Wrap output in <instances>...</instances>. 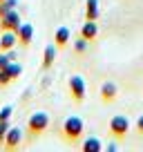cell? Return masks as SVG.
<instances>
[{
	"label": "cell",
	"mask_w": 143,
	"mask_h": 152,
	"mask_svg": "<svg viewBox=\"0 0 143 152\" xmlns=\"http://www.w3.org/2000/svg\"><path fill=\"white\" fill-rule=\"evenodd\" d=\"M16 38H18V45H23V47H29L34 40V27L29 23H23L18 29H16Z\"/></svg>",
	"instance_id": "7"
},
{
	"label": "cell",
	"mask_w": 143,
	"mask_h": 152,
	"mask_svg": "<svg viewBox=\"0 0 143 152\" xmlns=\"http://www.w3.org/2000/svg\"><path fill=\"white\" fill-rule=\"evenodd\" d=\"M69 38H72V31L67 27H58L56 31H54V45H56L58 49H65L67 45H69Z\"/></svg>",
	"instance_id": "9"
},
{
	"label": "cell",
	"mask_w": 143,
	"mask_h": 152,
	"mask_svg": "<svg viewBox=\"0 0 143 152\" xmlns=\"http://www.w3.org/2000/svg\"><path fill=\"white\" fill-rule=\"evenodd\" d=\"M0 52H2V47H0Z\"/></svg>",
	"instance_id": "25"
},
{
	"label": "cell",
	"mask_w": 143,
	"mask_h": 152,
	"mask_svg": "<svg viewBox=\"0 0 143 152\" xmlns=\"http://www.w3.org/2000/svg\"><path fill=\"white\" fill-rule=\"evenodd\" d=\"M16 43H18L16 31H2V36H0V47H2V52H9V49H14Z\"/></svg>",
	"instance_id": "12"
},
{
	"label": "cell",
	"mask_w": 143,
	"mask_h": 152,
	"mask_svg": "<svg viewBox=\"0 0 143 152\" xmlns=\"http://www.w3.org/2000/svg\"><path fill=\"white\" fill-rule=\"evenodd\" d=\"M103 150H107V152H116V150H119V145H116V143H110V145L103 148Z\"/></svg>",
	"instance_id": "24"
},
{
	"label": "cell",
	"mask_w": 143,
	"mask_h": 152,
	"mask_svg": "<svg viewBox=\"0 0 143 152\" xmlns=\"http://www.w3.org/2000/svg\"><path fill=\"white\" fill-rule=\"evenodd\" d=\"M134 125H136V132H139V134H143V114L136 119V123H134Z\"/></svg>",
	"instance_id": "22"
},
{
	"label": "cell",
	"mask_w": 143,
	"mask_h": 152,
	"mask_svg": "<svg viewBox=\"0 0 143 152\" xmlns=\"http://www.w3.org/2000/svg\"><path fill=\"white\" fill-rule=\"evenodd\" d=\"M74 52H76V54H85L87 52V40H85V38L78 36L76 40H74Z\"/></svg>",
	"instance_id": "17"
},
{
	"label": "cell",
	"mask_w": 143,
	"mask_h": 152,
	"mask_svg": "<svg viewBox=\"0 0 143 152\" xmlns=\"http://www.w3.org/2000/svg\"><path fill=\"white\" fill-rule=\"evenodd\" d=\"M98 18V0H85V20Z\"/></svg>",
	"instance_id": "14"
},
{
	"label": "cell",
	"mask_w": 143,
	"mask_h": 152,
	"mask_svg": "<svg viewBox=\"0 0 143 152\" xmlns=\"http://www.w3.org/2000/svg\"><path fill=\"white\" fill-rule=\"evenodd\" d=\"M116 94H119V87L112 81H105L103 85H101V101H103V103H112V101L116 99Z\"/></svg>",
	"instance_id": "8"
},
{
	"label": "cell",
	"mask_w": 143,
	"mask_h": 152,
	"mask_svg": "<svg viewBox=\"0 0 143 152\" xmlns=\"http://www.w3.org/2000/svg\"><path fill=\"white\" fill-rule=\"evenodd\" d=\"M7 72H9V76H11V81H18L20 76H23V67L18 65V63H9V65H7Z\"/></svg>",
	"instance_id": "16"
},
{
	"label": "cell",
	"mask_w": 143,
	"mask_h": 152,
	"mask_svg": "<svg viewBox=\"0 0 143 152\" xmlns=\"http://www.w3.org/2000/svg\"><path fill=\"white\" fill-rule=\"evenodd\" d=\"M7 130H9V121H0V148H2V143H5Z\"/></svg>",
	"instance_id": "19"
},
{
	"label": "cell",
	"mask_w": 143,
	"mask_h": 152,
	"mask_svg": "<svg viewBox=\"0 0 143 152\" xmlns=\"http://www.w3.org/2000/svg\"><path fill=\"white\" fill-rule=\"evenodd\" d=\"M11 114H14V107H11V105L2 107V110H0V121H9V119H11Z\"/></svg>",
	"instance_id": "20"
},
{
	"label": "cell",
	"mask_w": 143,
	"mask_h": 152,
	"mask_svg": "<svg viewBox=\"0 0 143 152\" xmlns=\"http://www.w3.org/2000/svg\"><path fill=\"white\" fill-rule=\"evenodd\" d=\"M20 143H23V130H20V128H9V130H7V137H5L2 148H5L7 152H14V150L20 148Z\"/></svg>",
	"instance_id": "6"
},
{
	"label": "cell",
	"mask_w": 143,
	"mask_h": 152,
	"mask_svg": "<svg viewBox=\"0 0 143 152\" xmlns=\"http://www.w3.org/2000/svg\"><path fill=\"white\" fill-rule=\"evenodd\" d=\"M7 56H9V61H11V63H14V61H16V58H18V54H16V52H14V49H9V52H7Z\"/></svg>",
	"instance_id": "23"
},
{
	"label": "cell",
	"mask_w": 143,
	"mask_h": 152,
	"mask_svg": "<svg viewBox=\"0 0 143 152\" xmlns=\"http://www.w3.org/2000/svg\"><path fill=\"white\" fill-rule=\"evenodd\" d=\"M49 128V114L47 112H34L27 121V134L29 139H36Z\"/></svg>",
	"instance_id": "2"
},
{
	"label": "cell",
	"mask_w": 143,
	"mask_h": 152,
	"mask_svg": "<svg viewBox=\"0 0 143 152\" xmlns=\"http://www.w3.org/2000/svg\"><path fill=\"white\" fill-rule=\"evenodd\" d=\"M110 132L114 139H123L130 132V119L125 114H114L110 119Z\"/></svg>",
	"instance_id": "3"
},
{
	"label": "cell",
	"mask_w": 143,
	"mask_h": 152,
	"mask_svg": "<svg viewBox=\"0 0 143 152\" xmlns=\"http://www.w3.org/2000/svg\"><path fill=\"white\" fill-rule=\"evenodd\" d=\"M96 36H98V25H96V20H85L83 27H81V38H85L87 43H92Z\"/></svg>",
	"instance_id": "10"
},
{
	"label": "cell",
	"mask_w": 143,
	"mask_h": 152,
	"mask_svg": "<svg viewBox=\"0 0 143 152\" xmlns=\"http://www.w3.org/2000/svg\"><path fill=\"white\" fill-rule=\"evenodd\" d=\"M9 56H7V52H0V69H7V65H9Z\"/></svg>",
	"instance_id": "21"
},
{
	"label": "cell",
	"mask_w": 143,
	"mask_h": 152,
	"mask_svg": "<svg viewBox=\"0 0 143 152\" xmlns=\"http://www.w3.org/2000/svg\"><path fill=\"white\" fill-rule=\"evenodd\" d=\"M11 76H9V72L7 69H0V87H5V85H11Z\"/></svg>",
	"instance_id": "18"
},
{
	"label": "cell",
	"mask_w": 143,
	"mask_h": 152,
	"mask_svg": "<svg viewBox=\"0 0 143 152\" xmlns=\"http://www.w3.org/2000/svg\"><path fill=\"white\" fill-rule=\"evenodd\" d=\"M56 52H58L56 45H47V47H45V52H43V63H40V67H43V69H49V67L54 65V61H56Z\"/></svg>",
	"instance_id": "11"
},
{
	"label": "cell",
	"mask_w": 143,
	"mask_h": 152,
	"mask_svg": "<svg viewBox=\"0 0 143 152\" xmlns=\"http://www.w3.org/2000/svg\"><path fill=\"white\" fill-rule=\"evenodd\" d=\"M14 9H18V0H0V16L9 14Z\"/></svg>",
	"instance_id": "15"
},
{
	"label": "cell",
	"mask_w": 143,
	"mask_h": 152,
	"mask_svg": "<svg viewBox=\"0 0 143 152\" xmlns=\"http://www.w3.org/2000/svg\"><path fill=\"white\" fill-rule=\"evenodd\" d=\"M69 96L76 103H83L87 96V85H85V78L83 76H72L69 78Z\"/></svg>",
	"instance_id": "4"
},
{
	"label": "cell",
	"mask_w": 143,
	"mask_h": 152,
	"mask_svg": "<svg viewBox=\"0 0 143 152\" xmlns=\"http://www.w3.org/2000/svg\"><path fill=\"white\" fill-rule=\"evenodd\" d=\"M81 150L83 152H101L103 150V143H101V139H96V137H87L85 141H83Z\"/></svg>",
	"instance_id": "13"
},
{
	"label": "cell",
	"mask_w": 143,
	"mask_h": 152,
	"mask_svg": "<svg viewBox=\"0 0 143 152\" xmlns=\"http://www.w3.org/2000/svg\"><path fill=\"white\" fill-rule=\"evenodd\" d=\"M20 25H23V20H20L18 9L9 11V14H5V16H0V31H16Z\"/></svg>",
	"instance_id": "5"
},
{
	"label": "cell",
	"mask_w": 143,
	"mask_h": 152,
	"mask_svg": "<svg viewBox=\"0 0 143 152\" xmlns=\"http://www.w3.org/2000/svg\"><path fill=\"white\" fill-rule=\"evenodd\" d=\"M83 132H85V123L81 116H67L63 121V139L67 143H78L83 139Z\"/></svg>",
	"instance_id": "1"
}]
</instances>
